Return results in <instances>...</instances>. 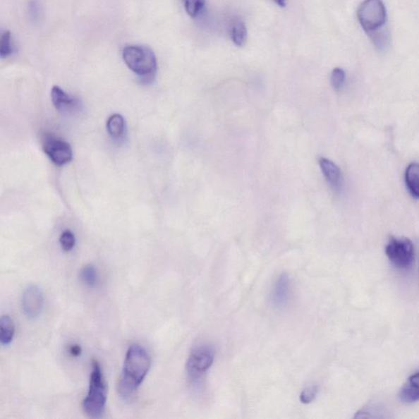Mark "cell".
I'll return each instance as SVG.
<instances>
[{
    "label": "cell",
    "instance_id": "1",
    "mask_svg": "<svg viewBox=\"0 0 419 419\" xmlns=\"http://www.w3.org/2000/svg\"><path fill=\"white\" fill-rule=\"evenodd\" d=\"M151 368V358L140 344L128 348L119 383V392L122 398H130L144 382Z\"/></svg>",
    "mask_w": 419,
    "mask_h": 419
},
{
    "label": "cell",
    "instance_id": "2",
    "mask_svg": "<svg viewBox=\"0 0 419 419\" xmlns=\"http://www.w3.org/2000/svg\"><path fill=\"white\" fill-rule=\"evenodd\" d=\"M358 21L369 35L376 47L382 49L387 43V34L383 32L387 24V13L382 0H365L357 11Z\"/></svg>",
    "mask_w": 419,
    "mask_h": 419
},
{
    "label": "cell",
    "instance_id": "3",
    "mask_svg": "<svg viewBox=\"0 0 419 419\" xmlns=\"http://www.w3.org/2000/svg\"><path fill=\"white\" fill-rule=\"evenodd\" d=\"M107 386L103 370L98 361L92 364L88 394L83 402L85 415L97 418L103 415L107 403Z\"/></svg>",
    "mask_w": 419,
    "mask_h": 419
},
{
    "label": "cell",
    "instance_id": "4",
    "mask_svg": "<svg viewBox=\"0 0 419 419\" xmlns=\"http://www.w3.org/2000/svg\"><path fill=\"white\" fill-rule=\"evenodd\" d=\"M122 58L128 68L141 78H150L156 73L157 68L156 55L147 46L137 44L127 46L122 52Z\"/></svg>",
    "mask_w": 419,
    "mask_h": 419
},
{
    "label": "cell",
    "instance_id": "5",
    "mask_svg": "<svg viewBox=\"0 0 419 419\" xmlns=\"http://www.w3.org/2000/svg\"><path fill=\"white\" fill-rule=\"evenodd\" d=\"M214 351L208 345H200L189 354L186 363V372L189 381L194 386L200 384L204 375L213 365Z\"/></svg>",
    "mask_w": 419,
    "mask_h": 419
},
{
    "label": "cell",
    "instance_id": "6",
    "mask_svg": "<svg viewBox=\"0 0 419 419\" xmlns=\"http://www.w3.org/2000/svg\"><path fill=\"white\" fill-rule=\"evenodd\" d=\"M386 254L390 262L399 269L410 268L415 259L413 245L406 238H391L387 245Z\"/></svg>",
    "mask_w": 419,
    "mask_h": 419
},
{
    "label": "cell",
    "instance_id": "7",
    "mask_svg": "<svg viewBox=\"0 0 419 419\" xmlns=\"http://www.w3.org/2000/svg\"><path fill=\"white\" fill-rule=\"evenodd\" d=\"M43 150L55 165L62 166L73 161V153L70 145L57 137L46 138Z\"/></svg>",
    "mask_w": 419,
    "mask_h": 419
},
{
    "label": "cell",
    "instance_id": "8",
    "mask_svg": "<svg viewBox=\"0 0 419 419\" xmlns=\"http://www.w3.org/2000/svg\"><path fill=\"white\" fill-rule=\"evenodd\" d=\"M22 308L25 316L37 319L42 314L44 298L42 289L37 285L28 286L23 291L21 298Z\"/></svg>",
    "mask_w": 419,
    "mask_h": 419
},
{
    "label": "cell",
    "instance_id": "9",
    "mask_svg": "<svg viewBox=\"0 0 419 419\" xmlns=\"http://www.w3.org/2000/svg\"><path fill=\"white\" fill-rule=\"evenodd\" d=\"M291 293V280L288 274L279 275L270 293V301L276 309H284L289 303Z\"/></svg>",
    "mask_w": 419,
    "mask_h": 419
},
{
    "label": "cell",
    "instance_id": "10",
    "mask_svg": "<svg viewBox=\"0 0 419 419\" xmlns=\"http://www.w3.org/2000/svg\"><path fill=\"white\" fill-rule=\"evenodd\" d=\"M319 163L321 171L331 188L335 191H339L342 183L341 172L339 167L334 162L325 157L320 158Z\"/></svg>",
    "mask_w": 419,
    "mask_h": 419
},
{
    "label": "cell",
    "instance_id": "11",
    "mask_svg": "<svg viewBox=\"0 0 419 419\" xmlns=\"http://www.w3.org/2000/svg\"><path fill=\"white\" fill-rule=\"evenodd\" d=\"M399 397L402 402L406 403L419 401V372L408 378Z\"/></svg>",
    "mask_w": 419,
    "mask_h": 419
},
{
    "label": "cell",
    "instance_id": "12",
    "mask_svg": "<svg viewBox=\"0 0 419 419\" xmlns=\"http://www.w3.org/2000/svg\"><path fill=\"white\" fill-rule=\"evenodd\" d=\"M51 100L56 109L59 111L71 109L78 104L73 98L57 85L54 86L51 90Z\"/></svg>",
    "mask_w": 419,
    "mask_h": 419
},
{
    "label": "cell",
    "instance_id": "13",
    "mask_svg": "<svg viewBox=\"0 0 419 419\" xmlns=\"http://www.w3.org/2000/svg\"><path fill=\"white\" fill-rule=\"evenodd\" d=\"M229 35L232 42L238 47H242L247 42L248 30L243 20L235 18L229 24Z\"/></svg>",
    "mask_w": 419,
    "mask_h": 419
},
{
    "label": "cell",
    "instance_id": "14",
    "mask_svg": "<svg viewBox=\"0 0 419 419\" xmlns=\"http://www.w3.org/2000/svg\"><path fill=\"white\" fill-rule=\"evenodd\" d=\"M15 332V324L11 317L4 315L0 319V344L2 346H9L12 344Z\"/></svg>",
    "mask_w": 419,
    "mask_h": 419
},
{
    "label": "cell",
    "instance_id": "15",
    "mask_svg": "<svg viewBox=\"0 0 419 419\" xmlns=\"http://www.w3.org/2000/svg\"><path fill=\"white\" fill-rule=\"evenodd\" d=\"M406 183L413 198L419 199V164L411 163L406 171Z\"/></svg>",
    "mask_w": 419,
    "mask_h": 419
},
{
    "label": "cell",
    "instance_id": "16",
    "mask_svg": "<svg viewBox=\"0 0 419 419\" xmlns=\"http://www.w3.org/2000/svg\"><path fill=\"white\" fill-rule=\"evenodd\" d=\"M125 128V120L120 114L111 115L107 121V130L114 139H120L124 135Z\"/></svg>",
    "mask_w": 419,
    "mask_h": 419
},
{
    "label": "cell",
    "instance_id": "17",
    "mask_svg": "<svg viewBox=\"0 0 419 419\" xmlns=\"http://www.w3.org/2000/svg\"><path fill=\"white\" fill-rule=\"evenodd\" d=\"M80 279L87 287L94 288L98 283V272L93 265H86L81 268L79 273Z\"/></svg>",
    "mask_w": 419,
    "mask_h": 419
},
{
    "label": "cell",
    "instance_id": "18",
    "mask_svg": "<svg viewBox=\"0 0 419 419\" xmlns=\"http://www.w3.org/2000/svg\"><path fill=\"white\" fill-rule=\"evenodd\" d=\"M13 37L9 30H4L0 38V57L4 59L13 54Z\"/></svg>",
    "mask_w": 419,
    "mask_h": 419
},
{
    "label": "cell",
    "instance_id": "19",
    "mask_svg": "<svg viewBox=\"0 0 419 419\" xmlns=\"http://www.w3.org/2000/svg\"><path fill=\"white\" fill-rule=\"evenodd\" d=\"M186 13L193 18H195L202 12L204 0H183Z\"/></svg>",
    "mask_w": 419,
    "mask_h": 419
},
{
    "label": "cell",
    "instance_id": "20",
    "mask_svg": "<svg viewBox=\"0 0 419 419\" xmlns=\"http://www.w3.org/2000/svg\"><path fill=\"white\" fill-rule=\"evenodd\" d=\"M59 243L61 248H62L64 252H71V250L74 248L75 245V238L74 233L71 231H65L62 234H61Z\"/></svg>",
    "mask_w": 419,
    "mask_h": 419
},
{
    "label": "cell",
    "instance_id": "21",
    "mask_svg": "<svg viewBox=\"0 0 419 419\" xmlns=\"http://www.w3.org/2000/svg\"><path fill=\"white\" fill-rule=\"evenodd\" d=\"M346 81V73L340 68H336L332 71L331 83L334 90H340Z\"/></svg>",
    "mask_w": 419,
    "mask_h": 419
},
{
    "label": "cell",
    "instance_id": "22",
    "mask_svg": "<svg viewBox=\"0 0 419 419\" xmlns=\"http://www.w3.org/2000/svg\"><path fill=\"white\" fill-rule=\"evenodd\" d=\"M318 386H310L305 388L303 392L300 393V401L303 403H310L312 402L318 395Z\"/></svg>",
    "mask_w": 419,
    "mask_h": 419
},
{
    "label": "cell",
    "instance_id": "23",
    "mask_svg": "<svg viewBox=\"0 0 419 419\" xmlns=\"http://www.w3.org/2000/svg\"><path fill=\"white\" fill-rule=\"evenodd\" d=\"M68 352L71 357H79L83 353V348L78 344H71L68 347Z\"/></svg>",
    "mask_w": 419,
    "mask_h": 419
},
{
    "label": "cell",
    "instance_id": "24",
    "mask_svg": "<svg viewBox=\"0 0 419 419\" xmlns=\"http://www.w3.org/2000/svg\"><path fill=\"white\" fill-rule=\"evenodd\" d=\"M274 1L281 8H284L286 6V0H274Z\"/></svg>",
    "mask_w": 419,
    "mask_h": 419
}]
</instances>
